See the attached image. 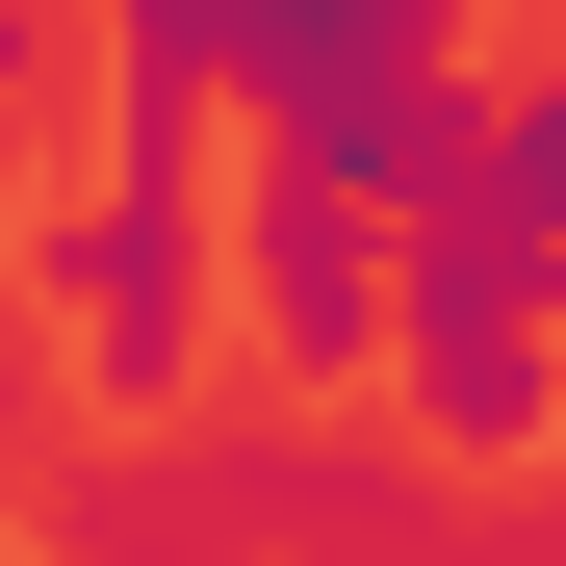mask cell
<instances>
[{
  "label": "cell",
  "instance_id": "6da1fadb",
  "mask_svg": "<svg viewBox=\"0 0 566 566\" xmlns=\"http://www.w3.org/2000/svg\"><path fill=\"white\" fill-rule=\"evenodd\" d=\"M387 412L438 463H566V52L463 77V155L387 207Z\"/></svg>",
  "mask_w": 566,
  "mask_h": 566
},
{
  "label": "cell",
  "instance_id": "7a4b0ae2",
  "mask_svg": "<svg viewBox=\"0 0 566 566\" xmlns=\"http://www.w3.org/2000/svg\"><path fill=\"white\" fill-rule=\"evenodd\" d=\"M27 283H52V412H104V438L207 412V360H232V155H207L180 77L104 52V155L27 207Z\"/></svg>",
  "mask_w": 566,
  "mask_h": 566
},
{
  "label": "cell",
  "instance_id": "3957f363",
  "mask_svg": "<svg viewBox=\"0 0 566 566\" xmlns=\"http://www.w3.org/2000/svg\"><path fill=\"white\" fill-rule=\"evenodd\" d=\"M104 52L180 77L207 129L335 155L360 207H412V180L463 155V0H104Z\"/></svg>",
  "mask_w": 566,
  "mask_h": 566
},
{
  "label": "cell",
  "instance_id": "277c9868",
  "mask_svg": "<svg viewBox=\"0 0 566 566\" xmlns=\"http://www.w3.org/2000/svg\"><path fill=\"white\" fill-rule=\"evenodd\" d=\"M232 335L283 387H387V207L283 129H232Z\"/></svg>",
  "mask_w": 566,
  "mask_h": 566
},
{
  "label": "cell",
  "instance_id": "5b68a950",
  "mask_svg": "<svg viewBox=\"0 0 566 566\" xmlns=\"http://www.w3.org/2000/svg\"><path fill=\"white\" fill-rule=\"evenodd\" d=\"M27 566H232V463L155 412V463H104V490H77V515H52Z\"/></svg>",
  "mask_w": 566,
  "mask_h": 566
},
{
  "label": "cell",
  "instance_id": "8992f818",
  "mask_svg": "<svg viewBox=\"0 0 566 566\" xmlns=\"http://www.w3.org/2000/svg\"><path fill=\"white\" fill-rule=\"evenodd\" d=\"M27 207H52V129H27V104H0V232H27Z\"/></svg>",
  "mask_w": 566,
  "mask_h": 566
},
{
  "label": "cell",
  "instance_id": "52a82bcc",
  "mask_svg": "<svg viewBox=\"0 0 566 566\" xmlns=\"http://www.w3.org/2000/svg\"><path fill=\"white\" fill-rule=\"evenodd\" d=\"M27 27H77V0H0V52H27Z\"/></svg>",
  "mask_w": 566,
  "mask_h": 566
},
{
  "label": "cell",
  "instance_id": "ba28073f",
  "mask_svg": "<svg viewBox=\"0 0 566 566\" xmlns=\"http://www.w3.org/2000/svg\"><path fill=\"white\" fill-rule=\"evenodd\" d=\"M515 566H566V515H515Z\"/></svg>",
  "mask_w": 566,
  "mask_h": 566
},
{
  "label": "cell",
  "instance_id": "9c48e42d",
  "mask_svg": "<svg viewBox=\"0 0 566 566\" xmlns=\"http://www.w3.org/2000/svg\"><path fill=\"white\" fill-rule=\"evenodd\" d=\"M0 541H27V490H0Z\"/></svg>",
  "mask_w": 566,
  "mask_h": 566
}]
</instances>
